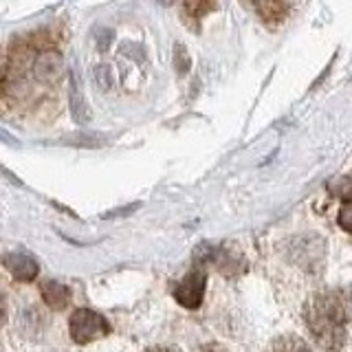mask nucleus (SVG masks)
Returning <instances> with one entry per match:
<instances>
[{
  "label": "nucleus",
  "instance_id": "4468645a",
  "mask_svg": "<svg viewBox=\"0 0 352 352\" xmlns=\"http://www.w3.org/2000/svg\"><path fill=\"white\" fill-rule=\"evenodd\" d=\"M207 352H218V350H207Z\"/></svg>",
  "mask_w": 352,
  "mask_h": 352
},
{
  "label": "nucleus",
  "instance_id": "ddd939ff",
  "mask_svg": "<svg viewBox=\"0 0 352 352\" xmlns=\"http://www.w3.org/2000/svg\"><path fill=\"white\" fill-rule=\"evenodd\" d=\"M0 139H5V141L9 143V146H16V139H14V137H11V135H7V132H5V130H0Z\"/></svg>",
  "mask_w": 352,
  "mask_h": 352
},
{
  "label": "nucleus",
  "instance_id": "9b49d317",
  "mask_svg": "<svg viewBox=\"0 0 352 352\" xmlns=\"http://www.w3.org/2000/svg\"><path fill=\"white\" fill-rule=\"evenodd\" d=\"M5 317H7V311H5V300H3V293H0V326H5Z\"/></svg>",
  "mask_w": 352,
  "mask_h": 352
},
{
  "label": "nucleus",
  "instance_id": "20e7f679",
  "mask_svg": "<svg viewBox=\"0 0 352 352\" xmlns=\"http://www.w3.org/2000/svg\"><path fill=\"white\" fill-rule=\"evenodd\" d=\"M3 264L18 282H33V280H36L38 271H40L38 262L33 260L29 253H22V251L7 253V256L3 258Z\"/></svg>",
  "mask_w": 352,
  "mask_h": 352
},
{
  "label": "nucleus",
  "instance_id": "1a4fd4ad",
  "mask_svg": "<svg viewBox=\"0 0 352 352\" xmlns=\"http://www.w3.org/2000/svg\"><path fill=\"white\" fill-rule=\"evenodd\" d=\"M337 223L344 231L352 234V198H346V201L341 203L339 214H337Z\"/></svg>",
  "mask_w": 352,
  "mask_h": 352
},
{
  "label": "nucleus",
  "instance_id": "0eeeda50",
  "mask_svg": "<svg viewBox=\"0 0 352 352\" xmlns=\"http://www.w3.org/2000/svg\"><path fill=\"white\" fill-rule=\"evenodd\" d=\"M256 11L260 14V18L264 22H282L286 18V14H289V5L284 3H260L256 5Z\"/></svg>",
  "mask_w": 352,
  "mask_h": 352
},
{
  "label": "nucleus",
  "instance_id": "9d476101",
  "mask_svg": "<svg viewBox=\"0 0 352 352\" xmlns=\"http://www.w3.org/2000/svg\"><path fill=\"white\" fill-rule=\"evenodd\" d=\"M216 9V5H185V11H192V18H203L205 11Z\"/></svg>",
  "mask_w": 352,
  "mask_h": 352
},
{
  "label": "nucleus",
  "instance_id": "f8f14e48",
  "mask_svg": "<svg viewBox=\"0 0 352 352\" xmlns=\"http://www.w3.org/2000/svg\"><path fill=\"white\" fill-rule=\"evenodd\" d=\"M146 352H179L176 348H168V346H157V348H150Z\"/></svg>",
  "mask_w": 352,
  "mask_h": 352
},
{
  "label": "nucleus",
  "instance_id": "f03ea898",
  "mask_svg": "<svg viewBox=\"0 0 352 352\" xmlns=\"http://www.w3.org/2000/svg\"><path fill=\"white\" fill-rule=\"evenodd\" d=\"M69 333L75 344L86 346L91 341L106 337L110 333V326L102 315L91 308H77L69 319Z\"/></svg>",
  "mask_w": 352,
  "mask_h": 352
},
{
  "label": "nucleus",
  "instance_id": "423d86ee",
  "mask_svg": "<svg viewBox=\"0 0 352 352\" xmlns=\"http://www.w3.org/2000/svg\"><path fill=\"white\" fill-rule=\"evenodd\" d=\"M264 352H313V350L308 348L304 339L293 337V335H284V337L273 339Z\"/></svg>",
  "mask_w": 352,
  "mask_h": 352
},
{
  "label": "nucleus",
  "instance_id": "f257e3e1",
  "mask_svg": "<svg viewBox=\"0 0 352 352\" xmlns=\"http://www.w3.org/2000/svg\"><path fill=\"white\" fill-rule=\"evenodd\" d=\"M302 322L319 348L333 352L341 350L350 330V295L341 289L313 293L304 304Z\"/></svg>",
  "mask_w": 352,
  "mask_h": 352
},
{
  "label": "nucleus",
  "instance_id": "39448f33",
  "mask_svg": "<svg viewBox=\"0 0 352 352\" xmlns=\"http://www.w3.org/2000/svg\"><path fill=\"white\" fill-rule=\"evenodd\" d=\"M40 295L53 311H62V308H66L71 302V289L58 280H44L40 284Z\"/></svg>",
  "mask_w": 352,
  "mask_h": 352
},
{
  "label": "nucleus",
  "instance_id": "7ed1b4c3",
  "mask_svg": "<svg viewBox=\"0 0 352 352\" xmlns=\"http://www.w3.org/2000/svg\"><path fill=\"white\" fill-rule=\"evenodd\" d=\"M205 289H207V275H205V271L203 269H192L179 284H176L174 300L179 302L181 306L194 311V308H198V306L203 304Z\"/></svg>",
  "mask_w": 352,
  "mask_h": 352
},
{
  "label": "nucleus",
  "instance_id": "6e6552de",
  "mask_svg": "<svg viewBox=\"0 0 352 352\" xmlns=\"http://www.w3.org/2000/svg\"><path fill=\"white\" fill-rule=\"evenodd\" d=\"M71 113L77 124H84L86 121V104L80 93V86L75 82V75H71Z\"/></svg>",
  "mask_w": 352,
  "mask_h": 352
}]
</instances>
